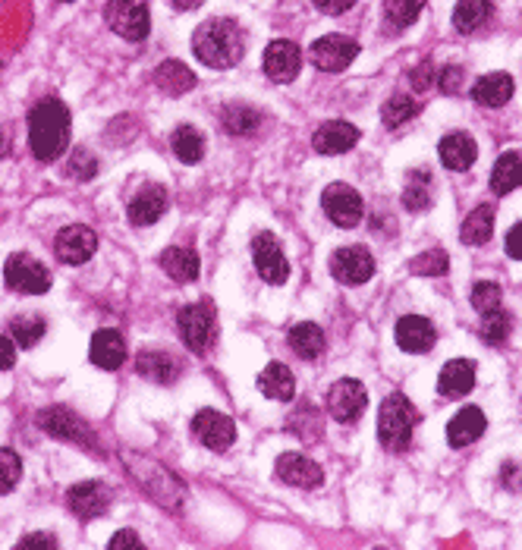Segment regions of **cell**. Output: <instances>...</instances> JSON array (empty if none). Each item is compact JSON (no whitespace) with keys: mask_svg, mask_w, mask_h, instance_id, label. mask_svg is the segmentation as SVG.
<instances>
[{"mask_svg":"<svg viewBox=\"0 0 522 550\" xmlns=\"http://www.w3.org/2000/svg\"><path fill=\"white\" fill-rule=\"evenodd\" d=\"M192 51L211 70H230L246 54V32L227 16L205 19L192 35Z\"/></svg>","mask_w":522,"mask_h":550,"instance_id":"cell-1","label":"cell"},{"mask_svg":"<svg viewBox=\"0 0 522 550\" xmlns=\"http://www.w3.org/2000/svg\"><path fill=\"white\" fill-rule=\"evenodd\" d=\"M70 145V110L57 98L38 101L29 110V151L35 161H57Z\"/></svg>","mask_w":522,"mask_h":550,"instance_id":"cell-2","label":"cell"},{"mask_svg":"<svg viewBox=\"0 0 522 550\" xmlns=\"http://www.w3.org/2000/svg\"><path fill=\"white\" fill-rule=\"evenodd\" d=\"M123 462H126L129 475H133V481H139V488L158 506L173 510V513L180 510L186 500V484L167 466H161L158 459H151L145 453H123Z\"/></svg>","mask_w":522,"mask_h":550,"instance_id":"cell-3","label":"cell"},{"mask_svg":"<svg viewBox=\"0 0 522 550\" xmlns=\"http://www.w3.org/2000/svg\"><path fill=\"white\" fill-rule=\"evenodd\" d=\"M422 415L419 409L412 406L403 393H390L387 400L381 403V412H378V437L387 450L394 453H403L409 444H412V431L419 428Z\"/></svg>","mask_w":522,"mask_h":550,"instance_id":"cell-4","label":"cell"},{"mask_svg":"<svg viewBox=\"0 0 522 550\" xmlns=\"http://www.w3.org/2000/svg\"><path fill=\"white\" fill-rule=\"evenodd\" d=\"M177 327H180V340L186 343V349L195 352V356H205L214 343V334H217L214 305L208 299H202V302H192V305L180 308Z\"/></svg>","mask_w":522,"mask_h":550,"instance_id":"cell-5","label":"cell"},{"mask_svg":"<svg viewBox=\"0 0 522 550\" xmlns=\"http://www.w3.org/2000/svg\"><path fill=\"white\" fill-rule=\"evenodd\" d=\"M4 283L13 293H26V296H41L51 290V271L41 261H35L26 252H16L4 264Z\"/></svg>","mask_w":522,"mask_h":550,"instance_id":"cell-6","label":"cell"},{"mask_svg":"<svg viewBox=\"0 0 522 550\" xmlns=\"http://www.w3.org/2000/svg\"><path fill=\"white\" fill-rule=\"evenodd\" d=\"M252 261H255V271L258 277L271 283V286H280L290 280V261L284 255V246H280V239L268 230L255 233L252 239Z\"/></svg>","mask_w":522,"mask_h":550,"instance_id":"cell-7","label":"cell"},{"mask_svg":"<svg viewBox=\"0 0 522 550\" xmlns=\"http://www.w3.org/2000/svg\"><path fill=\"white\" fill-rule=\"evenodd\" d=\"M104 22L126 41H142L151 32V16L142 0H111L104 7Z\"/></svg>","mask_w":522,"mask_h":550,"instance_id":"cell-8","label":"cell"},{"mask_svg":"<svg viewBox=\"0 0 522 550\" xmlns=\"http://www.w3.org/2000/svg\"><path fill=\"white\" fill-rule=\"evenodd\" d=\"M321 208L324 214H328L331 224L343 227V230H353L362 224V217H365V202H362V195L353 189V186H346V183H331L328 189H324L321 195Z\"/></svg>","mask_w":522,"mask_h":550,"instance_id":"cell-9","label":"cell"},{"mask_svg":"<svg viewBox=\"0 0 522 550\" xmlns=\"http://www.w3.org/2000/svg\"><path fill=\"white\" fill-rule=\"evenodd\" d=\"M192 434L202 447H208L211 453H227L236 444V425L233 418L217 412V409H202L192 418Z\"/></svg>","mask_w":522,"mask_h":550,"instance_id":"cell-10","label":"cell"},{"mask_svg":"<svg viewBox=\"0 0 522 550\" xmlns=\"http://www.w3.org/2000/svg\"><path fill=\"white\" fill-rule=\"evenodd\" d=\"M331 274L343 286H362L375 274V258L362 246H346L331 255Z\"/></svg>","mask_w":522,"mask_h":550,"instance_id":"cell-11","label":"cell"},{"mask_svg":"<svg viewBox=\"0 0 522 550\" xmlns=\"http://www.w3.org/2000/svg\"><path fill=\"white\" fill-rule=\"evenodd\" d=\"M274 475L277 481L290 484V488H302V491H315L324 484V469L302 453H280L274 462Z\"/></svg>","mask_w":522,"mask_h":550,"instance_id":"cell-12","label":"cell"},{"mask_svg":"<svg viewBox=\"0 0 522 550\" xmlns=\"http://www.w3.org/2000/svg\"><path fill=\"white\" fill-rule=\"evenodd\" d=\"M365 406H368V393L356 378H343L328 390V412L340 425H353L365 412Z\"/></svg>","mask_w":522,"mask_h":550,"instance_id":"cell-13","label":"cell"},{"mask_svg":"<svg viewBox=\"0 0 522 550\" xmlns=\"http://www.w3.org/2000/svg\"><path fill=\"white\" fill-rule=\"evenodd\" d=\"M38 425L45 428L51 437L60 440H70V444H95L92 428L82 422V418L67 409V406H51V409H41L38 412Z\"/></svg>","mask_w":522,"mask_h":550,"instance_id":"cell-14","label":"cell"},{"mask_svg":"<svg viewBox=\"0 0 522 550\" xmlns=\"http://www.w3.org/2000/svg\"><path fill=\"white\" fill-rule=\"evenodd\" d=\"M359 54V44L350 35H324L312 44V63L321 73H340L346 70Z\"/></svg>","mask_w":522,"mask_h":550,"instance_id":"cell-15","label":"cell"},{"mask_svg":"<svg viewBox=\"0 0 522 550\" xmlns=\"http://www.w3.org/2000/svg\"><path fill=\"white\" fill-rule=\"evenodd\" d=\"M98 249V236L92 227L85 224H73V227H63L54 239V255L63 261V264H85Z\"/></svg>","mask_w":522,"mask_h":550,"instance_id":"cell-16","label":"cell"},{"mask_svg":"<svg viewBox=\"0 0 522 550\" xmlns=\"http://www.w3.org/2000/svg\"><path fill=\"white\" fill-rule=\"evenodd\" d=\"M111 488L101 481H79L67 491V506L70 513L79 516V519H98L111 510Z\"/></svg>","mask_w":522,"mask_h":550,"instance_id":"cell-17","label":"cell"},{"mask_svg":"<svg viewBox=\"0 0 522 550\" xmlns=\"http://www.w3.org/2000/svg\"><path fill=\"white\" fill-rule=\"evenodd\" d=\"M302 70V51L296 48L293 41H284V38H277L268 44V51H265V73L271 82H293Z\"/></svg>","mask_w":522,"mask_h":550,"instance_id":"cell-18","label":"cell"},{"mask_svg":"<svg viewBox=\"0 0 522 550\" xmlns=\"http://www.w3.org/2000/svg\"><path fill=\"white\" fill-rule=\"evenodd\" d=\"M167 211V189L158 183L142 186L133 198H129L126 217L133 227H151L155 220H161V214Z\"/></svg>","mask_w":522,"mask_h":550,"instance_id":"cell-19","label":"cell"},{"mask_svg":"<svg viewBox=\"0 0 522 550\" xmlns=\"http://www.w3.org/2000/svg\"><path fill=\"white\" fill-rule=\"evenodd\" d=\"M136 371L142 374L145 381H151V384H164V387H170L173 381L180 378L183 365H180V359L173 356V352H167V349H145V352H139V356H136Z\"/></svg>","mask_w":522,"mask_h":550,"instance_id":"cell-20","label":"cell"},{"mask_svg":"<svg viewBox=\"0 0 522 550\" xmlns=\"http://www.w3.org/2000/svg\"><path fill=\"white\" fill-rule=\"evenodd\" d=\"M359 142V129L346 120H328L321 123L318 132L312 136V148L318 154H346Z\"/></svg>","mask_w":522,"mask_h":550,"instance_id":"cell-21","label":"cell"},{"mask_svg":"<svg viewBox=\"0 0 522 550\" xmlns=\"http://www.w3.org/2000/svg\"><path fill=\"white\" fill-rule=\"evenodd\" d=\"M485 428H488L485 412L478 409V406H466L463 412H456L450 418V425H447V444L456 447V450L469 447V444H475V440L485 434Z\"/></svg>","mask_w":522,"mask_h":550,"instance_id":"cell-22","label":"cell"},{"mask_svg":"<svg viewBox=\"0 0 522 550\" xmlns=\"http://www.w3.org/2000/svg\"><path fill=\"white\" fill-rule=\"evenodd\" d=\"M434 340H438V330H434V324L422 315H403L397 321V346L406 349V352H428L434 346Z\"/></svg>","mask_w":522,"mask_h":550,"instance_id":"cell-23","label":"cell"},{"mask_svg":"<svg viewBox=\"0 0 522 550\" xmlns=\"http://www.w3.org/2000/svg\"><path fill=\"white\" fill-rule=\"evenodd\" d=\"M475 387V362L469 359H453L438 374V393L447 400H460Z\"/></svg>","mask_w":522,"mask_h":550,"instance_id":"cell-24","label":"cell"},{"mask_svg":"<svg viewBox=\"0 0 522 550\" xmlns=\"http://www.w3.org/2000/svg\"><path fill=\"white\" fill-rule=\"evenodd\" d=\"M438 151H441V164L447 170H469L478 158V145L469 132H450V136L441 139Z\"/></svg>","mask_w":522,"mask_h":550,"instance_id":"cell-25","label":"cell"},{"mask_svg":"<svg viewBox=\"0 0 522 550\" xmlns=\"http://www.w3.org/2000/svg\"><path fill=\"white\" fill-rule=\"evenodd\" d=\"M258 390L274 403H290L296 396V378L284 362H271L258 374Z\"/></svg>","mask_w":522,"mask_h":550,"instance_id":"cell-26","label":"cell"},{"mask_svg":"<svg viewBox=\"0 0 522 550\" xmlns=\"http://www.w3.org/2000/svg\"><path fill=\"white\" fill-rule=\"evenodd\" d=\"M89 359L104 368V371H117L126 362V343L117 330H98L92 337V349H89Z\"/></svg>","mask_w":522,"mask_h":550,"instance_id":"cell-27","label":"cell"},{"mask_svg":"<svg viewBox=\"0 0 522 550\" xmlns=\"http://www.w3.org/2000/svg\"><path fill=\"white\" fill-rule=\"evenodd\" d=\"M195 82H199V79H195V73L180 60H164L155 70V85L170 98H180V95L192 92Z\"/></svg>","mask_w":522,"mask_h":550,"instance_id":"cell-28","label":"cell"},{"mask_svg":"<svg viewBox=\"0 0 522 550\" xmlns=\"http://www.w3.org/2000/svg\"><path fill=\"white\" fill-rule=\"evenodd\" d=\"M513 92H516V85L510 73H488L475 82L472 98L482 107H504L513 98Z\"/></svg>","mask_w":522,"mask_h":550,"instance_id":"cell-29","label":"cell"},{"mask_svg":"<svg viewBox=\"0 0 522 550\" xmlns=\"http://www.w3.org/2000/svg\"><path fill=\"white\" fill-rule=\"evenodd\" d=\"M158 264L173 283H192L195 277H199V255H195L192 249H183V246L164 249Z\"/></svg>","mask_w":522,"mask_h":550,"instance_id":"cell-30","label":"cell"},{"mask_svg":"<svg viewBox=\"0 0 522 550\" xmlns=\"http://www.w3.org/2000/svg\"><path fill=\"white\" fill-rule=\"evenodd\" d=\"M491 16H494L491 0H460V4L453 7V26L460 35H472L482 29Z\"/></svg>","mask_w":522,"mask_h":550,"instance_id":"cell-31","label":"cell"},{"mask_svg":"<svg viewBox=\"0 0 522 550\" xmlns=\"http://www.w3.org/2000/svg\"><path fill=\"white\" fill-rule=\"evenodd\" d=\"M290 346H293V352L299 359H318L321 352H324V346H328V337H324V330L318 327V324H312V321H302V324H296L293 330H290Z\"/></svg>","mask_w":522,"mask_h":550,"instance_id":"cell-32","label":"cell"},{"mask_svg":"<svg viewBox=\"0 0 522 550\" xmlns=\"http://www.w3.org/2000/svg\"><path fill=\"white\" fill-rule=\"evenodd\" d=\"M425 0H384V29L390 35L406 32L419 19Z\"/></svg>","mask_w":522,"mask_h":550,"instance_id":"cell-33","label":"cell"},{"mask_svg":"<svg viewBox=\"0 0 522 550\" xmlns=\"http://www.w3.org/2000/svg\"><path fill=\"white\" fill-rule=\"evenodd\" d=\"M494 236V208L491 205H478L460 227V239L466 246H485Z\"/></svg>","mask_w":522,"mask_h":550,"instance_id":"cell-34","label":"cell"},{"mask_svg":"<svg viewBox=\"0 0 522 550\" xmlns=\"http://www.w3.org/2000/svg\"><path fill=\"white\" fill-rule=\"evenodd\" d=\"M519 186H522V158L516 151L500 154V161L491 170V189L497 195H510Z\"/></svg>","mask_w":522,"mask_h":550,"instance_id":"cell-35","label":"cell"},{"mask_svg":"<svg viewBox=\"0 0 522 550\" xmlns=\"http://www.w3.org/2000/svg\"><path fill=\"white\" fill-rule=\"evenodd\" d=\"M221 126L227 136H252L261 126V114L249 104H227L221 114Z\"/></svg>","mask_w":522,"mask_h":550,"instance_id":"cell-36","label":"cell"},{"mask_svg":"<svg viewBox=\"0 0 522 550\" xmlns=\"http://www.w3.org/2000/svg\"><path fill=\"white\" fill-rule=\"evenodd\" d=\"M170 148H173V154H177L183 164H199L205 158V139H202V132L195 129V126H189V123H183L177 132H173V136H170Z\"/></svg>","mask_w":522,"mask_h":550,"instance_id":"cell-37","label":"cell"},{"mask_svg":"<svg viewBox=\"0 0 522 550\" xmlns=\"http://www.w3.org/2000/svg\"><path fill=\"white\" fill-rule=\"evenodd\" d=\"M45 330H48V321L41 315H16L10 321V337L23 349H32L41 337H45Z\"/></svg>","mask_w":522,"mask_h":550,"instance_id":"cell-38","label":"cell"},{"mask_svg":"<svg viewBox=\"0 0 522 550\" xmlns=\"http://www.w3.org/2000/svg\"><path fill=\"white\" fill-rule=\"evenodd\" d=\"M403 205H406V211H416V214L431 208V176H428V170L409 173V183L403 189Z\"/></svg>","mask_w":522,"mask_h":550,"instance_id":"cell-39","label":"cell"},{"mask_svg":"<svg viewBox=\"0 0 522 550\" xmlns=\"http://www.w3.org/2000/svg\"><path fill=\"white\" fill-rule=\"evenodd\" d=\"M416 114H419V101H412L409 95H394L390 101H384V107H381V120H384L387 129L403 126L406 120H412Z\"/></svg>","mask_w":522,"mask_h":550,"instance_id":"cell-40","label":"cell"},{"mask_svg":"<svg viewBox=\"0 0 522 550\" xmlns=\"http://www.w3.org/2000/svg\"><path fill=\"white\" fill-rule=\"evenodd\" d=\"M482 340L488 346H504L507 337H510V330H513V318L504 312V308H494V312L482 315Z\"/></svg>","mask_w":522,"mask_h":550,"instance_id":"cell-41","label":"cell"},{"mask_svg":"<svg viewBox=\"0 0 522 550\" xmlns=\"http://www.w3.org/2000/svg\"><path fill=\"white\" fill-rule=\"evenodd\" d=\"M447 268H450V258L444 249H428L419 258L409 261V271L416 277H441V274H447Z\"/></svg>","mask_w":522,"mask_h":550,"instance_id":"cell-42","label":"cell"},{"mask_svg":"<svg viewBox=\"0 0 522 550\" xmlns=\"http://www.w3.org/2000/svg\"><path fill=\"white\" fill-rule=\"evenodd\" d=\"M19 478H23V459L16 456V450H0V494H10Z\"/></svg>","mask_w":522,"mask_h":550,"instance_id":"cell-43","label":"cell"},{"mask_svg":"<svg viewBox=\"0 0 522 550\" xmlns=\"http://www.w3.org/2000/svg\"><path fill=\"white\" fill-rule=\"evenodd\" d=\"M500 302H504V293H500V286L485 280V283H475L472 290V308L478 315H488L494 312V308H500Z\"/></svg>","mask_w":522,"mask_h":550,"instance_id":"cell-44","label":"cell"},{"mask_svg":"<svg viewBox=\"0 0 522 550\" xmlns=\"http://www.w3.org/2000/svg\"><path fill=\"white\" fill-rule=\"evenodd\" d=\"M95 173H98V161L92 158V154L85 148L73 151V158H70V176L73 180H92Z\"/></svg>","mask_w":522,"mask_h":550,"instance_id":"cell-45","label":"cell"},{"mask_svg":"<svg viewBox=\"0 0 522 550\" xmlns=\"http://www.w3.org/2000/svg\"><path fill=\"white\" fill-rule=\"evenodd\" d=\"M463 82H466L463 66H444V70L438 73V88H441L444 95H456V92H463Z\"/></svg>","mask_w":522,"mask_h":550,"instance_id":"cell-46","label":"cell"},{"mask_svg":"<svg viewBox=\"0 0 522 550\" xmlns=\"http://www.w3.org/2000/svg\"><path fill=\"white\" fill-rule=\"evenodd\" d=\"M409 82L416 92H428V88L438 82V70H434L431 63H419L416 70H409Z\"/></svg>","mask_w":522,"mask_h":550,"instance_id":"cell-47","label":"cell"},{"mask_svg":"<svg viewBox=\"0 0 522 550\" xmlns=\"http://www.w3.org/2000/svg\"><path fill=\"white\" fill-rule=\"evenodd\" d=\"M500 484H504L507 491H522V466L519 462H504V469H500Z\"/></svg>","mask_w":522,"mask_h":550,"instance_id":"cell-48","label":"cell"},{"mask_svg":"<svg viewBox=\"0 0 522 550\" xmlns=\"http://www.w3.org/2000/svg\"><path fill=\"white\" fill-rule=\"evenodd\" d=\"M312 4H315L321 13L340 16V13H346V10H353V7H356V0H312Z\"/></svg>","mask_w":522,"mask_h":550,"instance_id":"cell-49","label":"cell"},{"mask_svg":"<svg viewBox=\"0 0 522 550\" xmlns=\"http://www.w3.org/2000/svg\"><path fill=\"white\" fill-rule=\"evenodd\" d=\"M142 544V538L133 532V528H123V532H117L111 541H107V547L111 550H120V547H139Z\"/></svg>","mask_w":522,"mask_h":550,"instance_id":"cell-50","label":"cell"},{"mask_svg":"<svg viewBox=\"0 0 522 550\" xmlns=\"http://www.w3.org/2000/svg\"><path fill=\"white\" fill-rule=\"evenodd\" d=\"M16 365V343L10 337H0V371H10Z\"/></svg>","mask_w":522,"mask_h":550,"instance_id":"cell-51","label":"cell"},{"mask_svg":"<svg viewBox=\"0 0 522 550\" xmlns=\"http://www.w3.org/2000/svg\"><path fill=\"white\" fill-rule=\"evenodd\" d=\"M507 255L516 258V261H522V220L507 233Z\"/></svg>","mask_w":522,"mask_h":550,"instance_id":"cell-52","label":"cell"},{"mask_svg":"<svg viewBox=\"0 0 522 550\" xmlns=\"http://www.w3.org/2000/svg\"><path fill=\"white\" fill-rule=\"evenodd\" d=\"M57 544H60V541H57L54 535H45V532H35V535H26L23 541H19V547H23V550H26V547H51V550H54Z\"/></svg>","mask_w":522,"mask_h":550,"instance_id":"cell-53","label":"cell"},{"mask_svg":"<svg viewBox=\"0 0 522 550\" xmlns=\"http://www.w3.org/2000/svg\"><path fill=\"white\" fill-rule=\"evenodd\" d=\"M170 4H173V10H199L202 4H205V0H170Z\"/></svg>","mask_w":522,"mask_h":550,"instance_id":"cell-54","label":"cell"},{"mask_svg":"<svg viewBox=\"0 0 522 550\" xmlns=\"http://www.w3.org/2000/svg\"><path fill=\"white\" fill-rule=\"evenodd\" d=\"M7 151H10V136H7L4 129H0V161L7 158Z\"/></svg>","mask_w":522,"mask_h":550,"instance_id":"cell-55","label":"cell"},{"mask_svg":"<svg viewBox=\"0 0 522 550\" xmlns=\"http://www.w3.org/2000/svg\"><path fill=\"white\" fill-rule=\"evenodd\" d=\"M63 4H73V0H63Z\"/></svg>","mask_w":522,"mask_h":550,"instance_id":"cell-56","label":"cell"}]
</instances>
